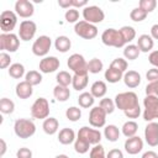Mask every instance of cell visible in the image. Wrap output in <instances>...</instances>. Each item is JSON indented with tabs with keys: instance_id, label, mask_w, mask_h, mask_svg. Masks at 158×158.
<instances>
[{
	"instance_id": "39",
	"label": "cell",
	"mask_w": 158,
	"mask_h": 158,
	"mask_svg": "<svg viewBox=\"0 0 158 158\" xmlns=\"http://www.w3.org/2000/svg\"><path fill=\"white\" fill-rule=\"evenodd\" d=\"M102 68H104V64H102V62H101L99 58H93V59H90L89 63H88V70H89V73H91V74H98V73H100V72L102 70Z\"/></svg>"
},
{
	"instance_id": "25",
	"label": "cell",
	"mask_w": 158,
	"mask_h": 158,
	"mask_svg": "<svg viewBox=\"0 0 158 158\" xmlns=\"http://www.w3.org/2000/svg\"><path fill=\"white\" fill-rule=\"evenodd\" d=\"M58 127H59V122L56 117H47L42 125V128L47 135H54L58 131Z\"/></svg>"
},
{
	"instance_id": "47",
	"label": "cell",
	"mask_w": 158,
	"mask_h": 158,
	"mask_svg": "<svg viewBox=\"0 0 158 158\" xmlns=\"http://www.w3.org/2000/svg\"><path fill=\"white\" fill-rule=\"evenodd\" d=\"M146 94L158 98V80L147 84V86H146Z\"/></svg>"
},
{
	"instance_id": "41",
	"label": "cell",
	"mask_w": 158,
	"mask_h": 158,
	"mask_svg": "<svg viewBox=\"0 0 158 158\" xmlns=\"http://www.w3.org/2000/svg\"><path fill=\"white\" fill-rule=\"evenodd\" d=\"M147 15H148V14H147L144 10H142L141 7H135V9L130 12V19H131L132 21H135V22H141V21L146 20Z\"/></svg>"
},
{
	"instance_id": "8",
	"label": "cell",
	"mask_w": 158,
	"mask_h": 158,
	"mask_svg": "<svg viewBox=\"0 0 158 158\" xmlns=\"http://www.w3.org/2000/svg\"><path fill=\"white\" fill-rule=\"evenodd\" d=\"M17 23V15L11 10H4L0 15V28L2 33H11Z\"/></svg>"
},
{
	"instance_id": "19",
	"label": "cell",
	"mask_w": 158,
	"mask_h": 158,
	"mask_svg": "<svg viewBox=\"0 0 158 158\" xmlns=\"http://www.w3.org/2000/svg\"><path fill=\"white\" fill-rule=\"evenodd\" d=\"M123 83L126 86H128L130 89L137 88L141 84V75L136 70H128L123 74Z\"/></svg>"
},
{
	"instance_id": "42",
	"label": "cell",
	"mask_w": 158,
	"mask_h": 158,
	"mask_svg": "<svg viewBox=\"0 0 158 158\" xmlns=\"http://www.w3.org/2000/svg\"><path fill=\"white\" fill-rule=\"evenodd\" d=\"M99 106L109 115V114H112L114 112V110H115V101L114 100H111L110 98H104V99H101L100 100V104H99Z\"/></svg>"
},
{
	"instance_id": "48",
	"label": "cell",
	"mask_w": 158,
	"mask_h": 158,
	"mask_svg": "<svg viewBox=\"0 0 158 158\" xmlns=\"http://www.w3.org/2000/svg\"><path fill=\"white\" fill-rule=\"evenodd\" d=\"M10 63H11V58L7 53L5 52H1L0 53V68L1 69H5L7 67H10Z\"/></svg>"
},
{
	"instance_id": "23",
	"label": "cell",
	"mask_w": 158,
	"mask_h": 158,
	"mask_svg": "<svg viewBox=\"0 0 158 158\" xmlns=\"http://www.w3.org/2000/svg\"><path fill=\"white\" fill-rule=\"evenodd\" d=\"M106 91H107V86H106V83L102 80L94 81L90 88V93L94 98H104Z\"/></svg>"
},
{
	"instance_id": "50",
	"label": "cell",
	"mask_w": 158,
	"mask_h": 158,
	"mask_svg": "<svg viewBox=\"0 0 158 158\" xmlns=\"http://www.w3.org/2000/svg\"><path fill=\"white\" fill-rule=\"evenodd\" d=\"M16 157L17 158H32V152H31V149L22 147L16 152Z\"/></svg>"
},
{
	"instance_id": "40",
	"label": "cell",
	"mask_w": 158,
	"mask_h": 158,
	"mask_svg": "<svg viewBox=\"0 0 158 158\" xmlns=\"http://www.w3.org/2000/svg\"><path fill=\"white\" fill-rule=\"evenodd\" d=\"M65 116H67V118L69 121L75 122V121H78L81 117V110L79 107H77V106H70V107L67 109Z\"/></svg>"
},
{
	"instance_id": "53",
	"label": "cell",
	"mask_w": 158,
	"mask_h": 158,
	"mask_svg": "<svg viewBox=\"0 0 158 158\" xmlns=\"http://www.w3.org/2000/svg\"><path fill=\"white\" fill-rule=\"evenodd\" d=\"M106 158H123V153H122V151L114 148V149L109 151V153L106 154Z\"/></svg>"
},
{
	"instance_id": "38",
	"label": "cell",
	"mask_w": 158,
	"mask_h": 158,
	"mask_svg": "<svg viewBox=\"0 0 158 158\" xmlns=\"http://www.w3.org/2000/svg\"><path fill=\"white\" fill-rule=\"evenodd\" d=\"M14 109H15V104L12 100L7 99V98H2L0 100V111L2 114H6V115H10L14 112Z\"/></svg>"
},
{
	"instance_id": "46",
	"label": "cell",
	"mask_w": 158,
	"mask_h": 158,
	"mask_svg": "<svg viewBox=\"0 0 158 158\" xmlns=\"http://www.w3.org/2000/svg\"><path fill=\"white\" fill-rule=\"evenodd\" d=\"M89 158H106L104 147H102L100 143H99V144H95V146L90 149Z\"/></svg>"
},
{
	"instance_id": "58",
	"label": "cell",
	"mask_w": 158,
	"mask_h": 158,
	"mask_svg": "<svg viewBox=\"0 0 158 158\" xmlns=\"http://www.w3.org/2000/svg\"><path fill=\"white\" fill-rule=\"evenodd\" d=\"M0 144H1V151H0V157H2L4 154H5V152H6V142L1 138L0 139Z\"/></svg>"
},
{
	"instance_id": "18",
	"label": "cell",
	"mask_w": 158,
	"mask_h": 158,
	"mask_svg": "<svg viewBox=\"0 0 158 158\" xmlns=\"http://www.w3.org/2000/svg\"><path fill=\"white\" fill-rule=\"evenodd\" d=\"M143 148V141L138 136L130 137L125 141V151L128 154H137L142 151Z\"/></svg>"
},
{
	"instance_id": "34",
	"label": "cell",
	"mask_w": 158,
	"mask_h": 158,
	"mask_svg": "<svg viewBox=\"0 0 158 158\" xmlns=\"http://www.w3.org/2000/svg\"><path fill=\"white\" fill-rule=\"evenodd\" d=\"M118 31H120V33H121L125 43H130L136 37V30L132 26H122Z\"/></svg>"
},
{
	"instance_id": "2",
	"label": "cell",
	"mask_w": 158,
	"mask_h": 158,
	"mask_svg": "<svg viewBox=\"0 0 158 158\" xmlns=\"http://www.w3.org/2000/svg\"><path fill=\"white\" fill-rule=\"evenodd\" d=\"M14 131H15V135L19 138L26 139V138H30L35 135L36 125L30 118H19V120L15 121Z\"/></svg>"
},
{
	"instance_id": "12",
	"label": "cell",
	"mask_w": 158,
	"mask_h": 158,
	"mask_svg": "<svg viewBox=\"0 0 158 158\" xmlns=\"http://www.w3.org/2000/svg\"><path fill=\"white\" fill-rule=\"evenodd\" d=\"M106 115L107 114L100 106H95L89 112V123L95 128L104 127L106 123Z\"/></svg>"
},
{
	"instance_id": "59",
	"label": "cell",
	"mask_w": 158,
	"mask_h": 158,
	"mask_svg": "<svg viewBox=\"0 0 158 158\" xmlns=\"http://www.w3.org/2000/svg\"><path fill=\"white\" fill-rule=\"evenodd\" d=\"M54 158H69L67 154H58V156H56Z\"/></svg>"
},
{
	"instance_id": "21",
	"label": "cell",
	"mask_w": 158,
	"mask_h": 158,
	"mask_svg": "<svg viewBox=\"0 0 158 158\" xmlns=\"http://www.w3.org/2000/svg\"><path fill=\"white\" fill-rule=\"evenodd\" d=\"M154 46V41L151 37V35H141L137 40V47L141 52H149Z\"/></svg>"
},
{
	"instance_id": "51",
	"label": "cell",
	"mask_w": 158,
	"mask_h": 158,
	"mask_svg": "<svg viewBox=\"0 0 158 158\" xmlns=\"http://www.w3.org/2000/svg\"><path fill=\"white\" fill-rule=\"evenodd\" d=\"M123 114H125V116L128 117V118H137V117L141 115V107L137 106V107H135V109H131V110H128V111H125Z\"/></svg>"
},
{
	"instance_id": "31",
	"label": "cell",
	"mask_w": 158,
	"mask_h": 158,
	"mask_svg": "<svg viewBox=\"0 0 158 158\" xmlns=\"http://www.w3.org/2000/svg\"><path fill=\"white\" fill-rule=\"evenodd\" d=\"M137 131H138V125H137V122H135V121H132V120L125 122L123 126H122V133H123V136H126L127 138L136 136Z\"/></svg>"
},
{
	"instance_id": "4",
	"label": "cell",
	"mask_w": 158,
	"mask_h": 158,
	"mask_svg": "<svg viewBox=\"0 0 158 158\" xmlns=\"http://www.w3.org/2000/svg\"><path fill=\"white\" fill-rule=\"evenodd\" d=\"M143 120L147 122L153 121L154 118H158V98L152 95H146L143 100Z\"/></svg>"
},
{
	"instance_id": "43",
	"label": "cell",
	"mask_w": 158,
	"mask_h": 158,
	"mask_svg": "<svg viewBox=\"0 0 158 158\" xmlns=\"http://www.w3.org/2000/svg\"><path fill=\"white\" fill-rule=\"evenodd\" d=\"M110 67L114 68V69H116V70H120V72H122L125 74L126 73V69H127V60L123 59V58H120V57L118 58H115L111 62Z\"/></svg>"
},
{
	"instance_id": "33",
	"label": "cell",
	"mask_w": 158,
	"mask_h": 158,
	"mask_svg": "<svg viewBox=\"0 0 158 158\" xmlns=\"http://www.w3.org/2000/svg\"><path fill=\"white\" fill-rule=\"evenodd\" d=\"M25 74V67L21 63H14L9 67V75L14 79H20Z\"/></svg>"
},
{
	"instance_id": "14",
	"label": "cell",
	"mask_w": 158,
	"mask_h": 158,
	"mask_svg": "<svg viewBox=\"0 0 158 158\" xmlns=\"http://www.w3.org/2000/svg\"><path fill=\"white\" fill-rule=\"evenodd\" d=\"M78 137L84 138L85 141H88L90 144H99L101 141V133L99 130L96 128H90L88 126H83L79 131H78Z\"/></svg>"
},
{
	"instance_id": "57",
	"label": "cell",
	"mask_w": 158,
	"mask_h": 158,
	"mask_svg": "<svg viewBox=\"0 0 158 158\" xmlns=\"http://www.w3.org/2000/svg\"><path fill=\"white\" fill-rule=\"evenodd\" d=\"M142 158H158V154L154 151H147L142 154Z\"/></svg>"
},
{
	"instance_id": "26",
	"label": "cell",
	"mask_w": 158,
	"mask_h": 158,
	"mask_svg": "<svg viewBox=\"0 0 158 158\" xmlns=\"http://www.w3.org/2000/svg\"><path fill=\"white\" fill-rule=\"evenodd\" d=\"M53 95L58 101H67L70 96V90L68 89V86H62V85H56L53 89Z\"/></svg>"
},
{
	"instance_id": "37",
	"label": "cell",
	"mask_w": 158,
	"mask_h": 158,
	"mask_svg": "<svg viewBox=\"0 0 158 158\" xmlns=\"http://www.w3.org/2000/svg\"><path fill=\"white\" fill-rule=\"evenodd\" d=\"M25 80H26L27 83H30L32 86H35V85L41 84V81H42V75H41V73L37 72V70H30L28 73H26Z\"/></svg>"
},
{
	"instance_id": "54",
	"label": "cell",
	"mask_w": 158,
	"mask_h": 158,
	"mask_svg": "<svg viewBox=\"0 0 158 158\" xmlns=\"http://www.w3.org/2000/svg\"><path fill=\"white\" fill-rule=\"evenodd\" d=\"M72 6L74 9H77V7H86L88 6V1L86 0H72Z\"/></svg>"
},
{
	"instance_id": "27",
	"label": "cell",
	"mask_w": 158,
	"mask_h": 158,
	"mask_svg": "<svg viewBox=\"0 0 158 158\" xmlns=\"http://www.w3.org/2000/svg\"><path fill=\"white\" fill-rule=\"evenodd\" d=\"M104 136L110 142H116L120 138V130L115 125H107L104 130Z\"/></svg>"
},
{
	"instance_id": "15",
	"label": "cell",
	"mask_w": 158,
	"mask_h": 158,
	"mask_svg": "<svg viewBox=\"0 0 158 158\" xmlns=\"http://www.w3.org/2000/svg\"><path fill=\"white\" fill-rule=\"evenodd\" d=\"M144 138L148 146H158V122L151 121L147 123V126L144 127Z\"/></svg>"
},
{
	"instance_id": "22",
	"label": "cell",
	"mask_w": 158,
	"mask_h": 158,
	"mask_svg": "<svg viewBox=\"0 0 158 158\" xmlns=\"http://www.w3.org/2000/svg\"><path fill=\"white\" fill-rule=\"evenodd\" d=\"M58 141L62 144H70L75 141V132L72 128H62L58 133Z\"/></svg>"
},
{
	"instance_id": "52",
	"label": "cell",
	"mask_w": 158,
	"mask_h": 158,
	"mask_svg": "<svg viewBox=\"0 0 158 158\" xmlns=\"http://www.w3.org/2000/svg\"><path fill=\"white\" fill-rule=\"evenodd\" d=\"M148 62L154 67L158 68V51H152L148 56Z\"/></svg>"
},
{
	"instance_id": "13",
	"label": "cell",
	"mask_w": 158,
	"mask_h": 158,
	"mask_svg": "<svg viewBox=\"0 0 158 158\" xmlns=\"http://www.w3.org/2000/svg\"><path fill=\"white\" fill-rule=\"evenodd\" d=\"M37 31V26L33 21L31 20H25L20 23V28H19V37L22 41H30L35 37Z\"/></svg>"
},
{
	"instance_id": "35",
	"label": "cell",
	"mask_w": 158,
	"mask_h": 158,
	"mask_svg": "<svg viewBox=\"0 0 158 158\" xmlns=\"http://www.w3.org/2000/svg\"><path fill=\"white\" fill-rule=\"evenodd\" d=\"M74 149H75L77 153L84 154V153H86L90 149V143L88 141H85L84 138L77 137L75 141H74Z\"/></svg>"
},
{
	"instance_id": "30",
	"label": "cell",
	"mask_w": 158,
	"mask_h": 158,
	"mask_svg": "<svg viewBox=\"0 0 158 158\" xmlns=\"http://www.w3.org/2000/svg\"><path fill=\"white\" fill-rule=\"evenodd\" d=\"M88 81H89L88 74H85V75L74 74V75H73V80H72V85H73V88H74L77 91H79V90H83V89L86 88Z\"/></svg>"
},
{
	"instance_id": "36",
	"label": "cell",
	"mask_w": 158,
	"mask_h": 158,
	"mask_svg": "<svg viewBox=\"0 0 158 158\" xmlns=\"http://www.w3.org/2000/svg\"><path fill=\"white\" fill-rule=\"evenodd\" d=\"M56 80H57V84L58 85H62V86H69V84H72V80H73V77L65 72V70H60L57 77H56Z\"/></svg>"
},
{
	"instance_id": "49",
	"label": "cell",
	"mask_w": 158,
	"mask_h": 158,
	"mask_svg": "<svg viewBox=\"0 0 158 158\" xmlns=\"http://www.w3.org/2000/svg\"><path fill=\"white\" fill-rule=\"evenodd\" d=\"M146 78L149 83L158 80V68H152L146 73Z\"/></svg>"
},
{
	"instance_id": "56",
	"label": "cell",
	"mask_w": 158,
	"mask_h": 158,
	"mask_svg": "<svg viewBox=\"0 0 158 158\" xmlns=\"http://www.w3.org/2000/svg\"><path fill=\"white\" fill-rule=\"evenodd\" d=\"M151 37L153 40H158V23H156L151 27Z\"/></svg>"
},
{
	"instance_id": "5",
	"label": "cell",
	"mask_w": 158,
	"mask_h": 158,
	"mask_svg": "<svg viewBox=\"0 0 158 158\" xmlns=\"http://www.w3.org/2000/svg\"><path fill=\"white\" fill-rule=\"evenodd\" d=\"M67 65L69 69H72L74 72V74H79V75H85L89 73L88 70V63L85 60V58L79 54V53H74L72 54L68 60H67Z\"/></svg>"
},
{
	"instance_id": "24",
	"label": "cell",
	"mask_w": 158,
	"mask_h": 158,
	"mask_svg": "<svg viewBox=\"0 0 158 158\" xmlns=\"http://www.w3.org/2000/svg\"><path fill=\"white\" fill-rule=\"evenodd\" d=\"M54 47H56V49L58 52L65 53V52H68L70 49L72 42H70V40L67 36H58L56 38V41H54Z\"/></svg>"
},
{
	"instance_id": "45",
	"label": "cell",
	"mask_w": 158,
	"mask_h": 158,
	"mask_svg": "<svg viewBox=\"0 0 158 158\" xmlns=\"http://www.w3.org/2000/svg\"><path fill=\"white\" fill-rule=\"evenodd\" d=\"M157 6V1L156 0H139L138 2V7H141L142 10H144L147 14L152 12Z\"/></svg>"
},
{
	"instance_id": "1",
	"label": "cell",
	"mask_w": 158,
	"mask_h": 158,
	"mask_svg": "<svg viewBox=\"0 0 158 158\" xmlns=\"http://www.w3.org/2000/svg\"><path fill=\"white\" fill-rule=\"evenodd\" d=\"M115 105L117 106V109H120L121 111H128L131 109H135L137 106H139L138 104V96L136 93L133 91H125V93H120L115 96Z\"/></svg>"
},
{
	"instance_id": "29",
	"label": "cell",
	"mask_w": 158,
	"mask_h": 158,
	"mask_svg": "<svg viewBox=\"0 0 158 158\" xmlns=\"http://www.w3.org/2000/svg\"><path fill=\"white\" fill-rule=\"evenodd\" d=\"M122 78H123V73L120 72V70H116V69H114L111 67H109L105 70V79L109 83H112V84L114 83H118Z\"/></svg>"
},
{
	"instance_id": "32",
	"label": "cell",
	"mask_w": 158,
	"mask_h": 158,
	"mask_svg": "<svg viewBox=\"0 0 158 158\" xmlns=\"http://www.w3.org/2000/svg\"><path fill=\"white\" fill-rule=\"evenodd\" d=\"M139 53H141V51L138 49L137 44H127V46L125 47V49H123V56H125V58L128 59V60H135V59H137L138 56H139Z\"/></svg>"
},
{
	"instance_id": "3",
	"label": "cell",
	"mask_w": 158,
	"mask_h": 158,
	"mask_svg": "<svg viewBox=\"0 0 158 158\" xmlns=\"http://www.w3.org/2000/svg\"><path fill=\"white\" fill-rule=\"evenodd\" d=\"M101 41L105 46H109V47H115V48H121L123 47L126 43L120 33L118 30H115V28H107L102 32L101 35Z\"/></svg>"
},
{
	"instance_id": "9",
	"label": "cell",
	"mask_w": 158,
	"mask_h": 158,
	"mask_svg": "<svg viewBox=\"0 0 158 158\" xmlns=\"http://www.w3.org/2000/svg\"><path fill=\"white\" fill-rule=\"evenodd\" d=\"M20 46V40L19 36L15 33H1L0 35V49L7 51L10 53H14L19 49Z\"/></svg>"
},
{
	"instance_id": "28",
	"label": "cell",
	"mask_w": 158,
	"mask_h": 158,
	"mask_svg": "<svg viewBox=\"0 0 158 158\" xmlns=\"http://www.w3.org/2000/svg\"><path fill=\"white\" fill-rule=\"evenodd\" d=\"M94 101H95V98L91 95V93H88V91H84L79 95L78 98V104L80 107L83 109H89L94 105Z\"/></svg>"
},
{
	"instance_id": "17",
	"label": "cell",
	"mask_w": 158,
	"mask_h": 158,
	"mask_svg": "<svg viewBox=\"0 0 158 158\" xmlns=\"http://www.w3.org/2000/svg\"><path fill=\"white\" fill-rule=\"evenodd\" d=\"M59 65H60L59 59L54 56H49L41 59L38 68H40V72L42 73H53L59 68Z\"/></svg>"
},
{
	"instance_id": "16",
	"label": "cell",
	"mask_w": 158,
	"mask_h": 158,
	"mask_svg": "<svg viewBox=\"0 0 158 158\" xmlns=\"http://www.w3.org/2000/svg\"><path fill=\"white\" fill-rule=\"evenodd\" d=\"M15 12H16V15H19L20 17H23V19L31 17L35 12L33 4L28 0H17L15 2Z\"/></svg>"
},
{
	"instance_id": "7",
	"label": "cell",
	"mask_w": 158,
	"mask_h": 158,
	"mask_svg": "<svg viewBox=\"0 0 158 158\" xmlns=\"http://www.w3.org/2000/svg\"><path fill=\"white\" fill-rule=\"evenodd\" d=\"M31 115L33 118L46 120L49 115V102L44 98H38L31 106Z\"/></svg>"
},
{
	"instance_id": "44",
	"label": "cell",
	"mask_w": 158,
	"mask_h": 158,
	"mask_svg": "<svg viewBox=\"0 0 158 158\" xmlns=\"http://www.w3.org/2000/svg\"><path fill=\"white\" fill-rule=\"evenodd\" d=\"M64 19H65V21L69 22V23H74V22L77 23L78 20H79V11H78L77 9H74V7L68 9V10L65 11V14H64Z\"/></svg>"
},
{
	"instance_id": "55",
	"label": "cell",
	"mask_w": 158,
	"mask_h": 158,
	"mask_svg": "<svg viewBox=\"0 0 158 158\" xmlns=\"http://www.w3.org/2000/svg\"><path fill=\"white\" fill-rule=\"evenodd\" d=\"M58 5L63 9H72V0H58Z\"/></svg>"
},
{
	"instance_id": "20",
	"label": "cell",
	"mask_w": 158,
	"mask_h": 158,
	"mask_svg": "<svg viewBox=\"0 0 158 158\" xmlns=\"http://www.w3.org/2000/svg\"><path fill=\"white\" fill-rule=\"evenodd\" d=\"M15 93H16L17 98H20V99H28L32 95L33 89H32V85L30 83H27L26 80H23V81H20L16 85Z\"/></svg>"
},
{
	"instance_id": "6",
	"label": "cell",
	"mask_w": 158,
	"mask_h": 158,
	"mask_svg": "<svg viewBox=\"0 0 158 158\" xmlns=\"http://www.w3.org/2000/svg\"><path fill=\"white\" fill-rule=\"evenodd\" d=\"M74 32H75V35H78L79 37H81L84 40H93L98 36V27L93 23L86 22L85 20H81L75 23Z\"/></svg>"
},
{
	"instance_id": "10",
	"label": "cell",
	"mask_w": 158,
	"mask_h": 158,
	"mask_svg": "<svg viewBox=\"0 0 158 158\" xmlns=\"http://www.w3.org/2000/svg\"><path fill=\"white\" fill-rule=\"evenodd\" d=\"M83 17H84V20L86 22L95 25V23H100L105 19V14H104V11L99 6L90 5V6L84 7V10H83Z\"/></svg>"
},
{
	"instance_id": "11",
	"label": "cell",
	"mask_w": 158,
	"mask_h": 158,
	"mask_svg": "<svg viewBox=\"0 0 158 158\" xmlns=\"http://www.w3.org/2000/svg\"><path fill=\"white\" fill-rule=\"evenodd\" d=\"M51 46H52V41L48 36H44V35L40 36L32 44V53L38 57H44L49 52Z\"/></svg>"
}]
</instances>
